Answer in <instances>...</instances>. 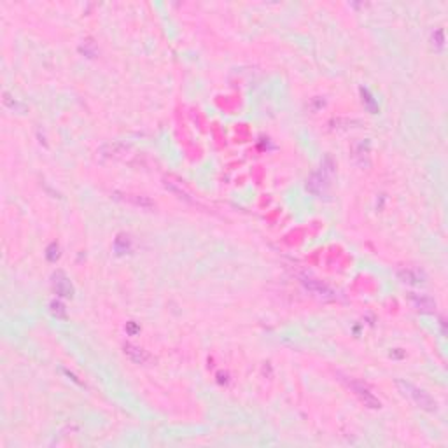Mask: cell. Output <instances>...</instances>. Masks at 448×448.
Returning <instances> with one entry per match:
<instances>
[{
    "mask_svg": "<svg viewBox=\"0 0 448 448\" xmlns=\"http://www.w3.org/2000/svg\"><path fill=\"white\" fill-rule=\"evenodd\" d=\"M51 314L55 315L56 319H65L67 317L65 307H63L60 301H51Z\"/></svg>",
    "mask_w": 448,
    "mask_h": 448,
    "instance_id": "cell-8",
    "label": "cell"
},
{
    "mask_svg": "<svg viewBox=\"0 0 448 448\" xmlns=\"http://www.w3.org/2000/svg\"><path fill=\"white\" fill-rule=\"evenodd\" d=\"M397 385H399V389L403 390L406 396H410L411 399H413V403L417 404L418 408H422V410H425V411L438 410L436 401L432 399L425 390L418 389V387H415L413 383H410V382H403V380H397Z\"/></svg>",
    "mask_w": 448,
    "mask_h": 448,
    "instance_id": "cell-1",
    "label": "cell"
},
{
    "mask_svg": "<svg viewBox=\"0 0 448 448\" xmlns=\"http://www.w3.org/2000/svg\"><path fill=\"white\" fill-rule=\"evenodd\" d=\"M55 251H58V245L53 244L51 247L48 249V259H49V261H55V259L58 258V254H55Z\"/></svg>",
    "mask_w": 448,
    "mask_h": 448,
    "instance_id": "cell-11",
    "label": "cell"
},
{
    "mask_svg": "<svg viewBox=\"0 0 448 448\" xmlns=\"http://www.w3.org/2000/svg\"><path fill=\"white\" fill-rule=\"evenodd\" d=\"M399 279L403 280L404 284H411V286H418V284L424 282L425 275L420 272V270H403V272H399Z\"/></svg>",
    "mask_w": 448,
    "mask_h": 448,
    "instance_id": "cell-5",
    "label": "cell"
},
{
    "mask_svg": "<svg viewBox=\"0 0 448 448\" xmlns=\"http://www.w3.org/2000/svg\"><path fill=\"white\" fill-rule=\"evenodd\" d=\"M410 300L413 301V305L417 307V310L420 312H432L436 308V303L432 298L425 296V294H411Z\"/></svg>",
    "mask_w": 448,
    "mask_h": 448,
    "instance_id": "cell-4",
    "label": "cell"
},
{
    "mask_svg": "<svg viewBox=\"0 0 448 448\" xmlns=\"http://www.w3.org/2000/svg\"><path fill=\"white\" fill-rule=\"evenodd\" d=\"M305 284H307L308 289L314 291V293H317L319 296H329V294H331V291H329L326 286H322L321 282H317V280L307 279V280H305Z\"/></svg>",
    "mask_w": 448,
    "mask_h": 448,
    "instance_id": "cell-7",
    "label": "cell"
},
{
    "mask_svg": "<svg viewBox=\"0 0 448 448\" xmlns=\"http://www.w3.org/2000/svg\"><path fill=\"white\" fill-rule=\"evenodd\" d=\"M348 385L354 389V392L357 394L359 397H361L362 403H364L366 406H369V408H380V401L376 399V397L373 396V394L369 392V390L366 389L364 385H361V383H357V382H348Z\"/></svg>",
    "mask_w": 448,
    "mask_h": 448,
    "instance_id": "cell-3",
    "label": "cell"
},
{
    "mask_svg": "<svg viewBox=\"0 0 448 448\" xmlns=\"http://www.w3.org/2000/svg\"><path fill=\"white\" fill-rule=\"evenodd\" d=\"M124 354H126L133 362H137V364H144V362L149 359L147 352L142 350V348H138V347H133V345H124Z\"/></svg>",
    "mask_w": 448,
    "mask_h": 448,
    "instance_id": "cell-6",
    "label": "cell"
},
{
    "mask_svg": "<svg viewBox=\"0 0 448 448\" xmlns=\"http://www.w3.org/2000/svg\"><path fill=\"white\" fill-rule=\"evenodd\" d=\"M361 93H362V97H366V104H368V107L371 109V111H376V105H375V102H373L371 95L368 93V90H361Z\"/></svg>",
    "mask_w": 448,
    "mask_h": 448,
    "instance_id": "cell-10",
    "label": "cell"
},
{
    "mask_svg": "<svg viewBox=\"0 0 448 448\" xmlns=\"http://www.w3.org/2000/svg\"><path fill=\"white\" fill-rule=\"evenodd\" d=\"M53 287H55V293L63 298H70L74 294L72 284H70V280L67 279V275L63 272H56L53 275Z\"/></svg>",
    "mask_w": 448,
    "mask_h": 448,
    "instance_id": "cell-2",
    "label": "cell"
},
{
    "mask_svg": "<svg viewBox=\"0 0 448 448\" xmlns=\"http://www.w3.org/2000/svg\"><path fill=\"white\" fill-rule=\"evenodd\" d=\"M432 46L436 49H443L445 46V37H443V30H436V34L432 35Z\"/></svg>",
    "mask_w": 448,
    "mask_h": 448,
    "instance_id": "cell-9",
    "label": "cell"
}]
</instances>
